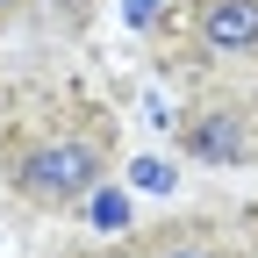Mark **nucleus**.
Masks as SVG:
<instances>
[{
	"label": "nucleus",
	"mask_w": 258,
	"mask_h": 258,
	"mask_svg": "<svg viewBox=\"0 0 258 258\" xmlns=\"http://www.w3.org/2000/svg\"><path fill=\"white\" fill-rule=\"evenodd\" d=\"M101 172H108V158H101L93 137H43V144H29L15 158L8 179H15L22 201H36V208H72V201H86V194L101 186Z\"/></svg>",
	"instance_id": "f257e3e1"
},
{
	"label": "nucleus",
	"mask_w": 258,
	"mask_h": 258,
	"mask_svg": "<svg viewBox=\"0 0 258 258\" xmlns=\"http://www.w3.org/2000/svg\"><path fill=\"white\" fill-rule=\"evenodd\" d=\"M0 8H15V0H0Z\"/></svg>",
	"instance_id": "39448f33"
},
{
	"label": "nucleus",
	"mask_w": 258,
	"mask_h": 258,
	"mask_svg": "<svg viewBox=\"0 0 258 258\" xmlns=\"http://www.w3.org/2000/svg\"><path fill=\"white\" fill-rule=\"evenodd\" d=\"M179 151L201 165H237V158H251V122L237 108H194L179 122Z\"/></svg>",
	"instance_id": "f03ea898"
},
{
	"label": "nucleus",
	"mask_w": 258,
	"mask_h": 258,
	"mask_svg": "<svg viewBox=\"0 0 258 258\" xmlns=\"http://www.w3.org/2000/svg\"><path fill=\"white\" fill-rule=\"evenodd\" d=\"M194 36L215 57H251L258 50V0H194Z\"/></svg>",
	"instance_id": "7ed1b4c3"
},
{
	"label": "nucleus",
	"mask_w": 258,
	"mask_h": 258,
	"mask_svg": "<svg viewBox=\"0 0 258 258\" xmlns=\"http://www.w3.org/2000/svg\"><path fill=\"white\" fill-rule=\"evenodd\" d=\"M151 258H215L201 237H186V244H165V251H151Z\"/></svg>",
	"instance_id": "20e7f679"
}]
</instances>
